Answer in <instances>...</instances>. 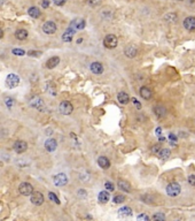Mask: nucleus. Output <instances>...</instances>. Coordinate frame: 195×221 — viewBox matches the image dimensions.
Returning <instances> with one entry per match:
<instances>
[{"label": "nucleus", "instance_id": "nucleus-1", "mask_svg": "<svg viewBox=\"0 0 195 221\" xmlns=\"http://www.w3.org/2000/svg\"><path fill=\"white\" fill-rule=\"evenodd\" d=\"M29 104L31 105L33 108L38 109V111H40V112H45V109H46L44 100L38 96H33L32 98L29 100Z\"/></svg>", "mask_w": 195, "mask_h": 221}, {"label": "nucleus", "instance_id": "nucleus-2", "mask_svg": "<svg viewBox=\"0 0 195 221\" xmlns=\"http://www.w3.org/2000/svg\"><path fill=\"white\" fill-rule=\"evenodd\" d=\"M117 44H118L117 37L115 36V35H113V33H109V35H107V36L103 38V45H105L106 48H109V50L115 48L117 46Z\"/></svg>", "mask_w": 195, "mask_h": 221}, {"label": "nucleus", "instance_id": "nucleus-3", "mask_svg": "<svg viewBox=\"0 0 195 221\" xmlns=\"http://www.w3.org/2000/svg\"><path fill=\"white\" fill-rule=\"evenodd\" d=\"M180 191H181V188H180L179 183H177V182H171L170 184H168L167 193L170 197H177L180 193Z\"/></svg>", "mask_w": 195, "mask_h": 221}, {"label": "nucleus", "instance_id": "nucleus-4", "mask_svg": "<svg viewBox=\"0 0 195 221\" xmlns=\"http://www.w3.org/2000/svg\"><path fill=\"white\" fill-rule=\"evenodd\" d=\"M19 83H20V77L17 76L16 74H9L8 76L6 77V86L7 88H16Z\"/></svg>", "mask_w": 195, "mask_h": 221}, {"label": "nucleus", "instance_id": "nucleus-5", "mask_svg": "<svg viewBox=\"0 0 195 221\" xmlns=\"http://www.w3.org/2000/svg\"><path fill=\"white\" fill-rule=\"evenodd\" d=\"M59 109H60V112H61L63 115H70L73 111V106L70 101L63 100L61 101V104L59 106Z\"/></svg>", "mask_w": 195, "mask_h": 221}, {"label": "nucleus", "instance_id": "nucleus-6", "mask_svg": "<svg viewBox=\"0 0 195 221\" xmlns=\"http://www.w3.org/2000/svg\"><path fill=\"white\" fill-rule=\"evenodd\" d=\"M19 191L23 196H31V193L33 192V187L29 182H23L19 187Z\"/></svg>", "mask_w": 195, "mask_h": 221}, {"label": "nucleus", "instance_id": "nucleus-7", "mask_svg": "<svg viewBox=\"0 0 195 221\" xmlns=\"http://www.w3.org/2000/svg\"><path fill=\"white\" fill-rule=\"evenodd\" d=\"M57 30L56 24L54 23L53 21H47L43 24V31L46 33V35H53L55 33Z\"/></svg>", "mask_w": 195, "mask_h": 221}, {"label": "nucleus", "instance_id": "nucleus-8", "mask_svg": "<svg viewBox=\"0 0 195 221\" xmlns=\"http://www.w3.org/2000/svg\"><path fill=\"white\" fill-rule=\"evenodd\" d=\"M27 149H28V143L24 141L19 139V141H16L14 144H13V150H14L17 154H21V153L25 152Z\"/></svg>", "mask_w": 195, "mask_h": 221}, {"label": "nucleus", "instance_id": "nucleus-9", "mask_svg": "<svg viewBox=\"0 0 195 221\" xmlns=\"http://www.w3.org/2000/svg\"><path fill=\"white\" fill-rule=\"evenodd\" d=\"M53 182L56 187H63L68 183V176L64 173H59L53 177Z\"/></svg>", "mask_w": 195, "mask_h": 221}, {"label": "nucleus", "instance_id": "nucleus-10", "mask_svg": "<svg viewBox=\"0 0 195 221\" xmlns=\"http://www.w3.org/2000/svg\"><path fill=\"white\" fill-rule=\"evenodd\" d=\"M85 25H86L85 20L78 17V19H75V20H73L70 22L69 28L73 29V30H83V29L85 28Z\"/></svg>", "mask_w": 195, "mask_h": 221}, {"label": "nucleus", "instance_id": "nucleus-11", "mask_svg": "<svg viewBox=\"0 0 195 221\" xmlns=\"http://www.w3.org/2000/svg\"><path fill=\"white\" fill-rule=\"evenodd\" d=\"M30 201H31V203H32L33 205L40 206L41 204L44 203V196H43V193H41V192H39V191H36V192L31 193Z\"/></svg>", "mask_w": 195, "mask_h": 221}, {"label": "nucleus", "instance_id": "nucleus-12", "mask_svg": "<svg viewBox=\"0 0 195 221\" xmlns=\"http://www.w3.org/2000/svg\"><path fill=\"white\" fill-rule=\"evenodd\" d=\"M89 69H91V72L95 74V75H101L105 68H103V66H102L101 62H99V61H94L92 64H89Z\"/></svg>", "mask_w": 195, "mask_h": 221}, {"label": "nucleus", "instance_id": "nucleus-13", "mask_svg": "<svg viewBox=\"0 0 195 221\" xmlns=\"http://www.w3.org/2000/svg\"><path fill=\"white\" fill-rule=\"evenodd\" d=\"M184 27L186 30H189V31L195 30V16H187L184 20Z\"/></svg>", "mask_w": 195, "mask_h": 221}, {"label": "nucleus", "instance_id": "nucleus-14", "mask_svg": "<svg viewBox=\"0 0 195 221\" xmlns=\"http://www.w3.org/2000/svg\"><path fill=\"white\" fill-rule=\"evenodd\" d=\"M124 54H125L126 58H130V59H133L134 56L138 54V48L135 47L134 45H127L124 50Z\"/></svg>", "mask_w": 195, "mask_h": 221}, {"label": "nucleus", "instance_id": "nucleus-15", "mask_svg": "<svg viewBox=\"0 0 195 221\" xmlns=\"http://www.w3.org/2000/svg\"><path fill=\"white\" fill-rule=\"evenodd\" d=\"M75 33H76V30H73V29L71 28H68L63 32V35H62V40L65 42V43H69V42H71V40L73 39Z\"/></svg>", "mask_w": 195, "mask_h": 221}, {"label": "nucleus", "instance_id": "nucleus-16", "mask_svg": "<svg viewBox=\"0 0 195 221\" xmlns=\"http://www.w3.org/2000/svg\"><path fill=\"white\" fill-rule=\"evenodd\" d=\"M56 148H57V143L54 138H48V139H46V142H45V149L47 150L48 152H53V151H55Z\"/></svg>", "mask_w": 195, "mask_h": 221}, {"label": "nucleus", "instance_id": "nucleus-17", "mask_svg": "<svg viewBox=\"0 0 195 221\" xmlns=\"http://www.w3.org/2000/svg\"><path fill=\"white\" fill-rule=\"evenodd\" d=\"M59 64H60V58H59L57 55L52 56V58H49L48 60L46 61V68L53 69V68H55Z\"/></svg>", "mask_w": 195, "mask_h": 221}, {"label": "nucleus", "instance_id": "nucleus-18", "mask_svg": "<svg viewBox=\"0 0 195 221\" xmlns=\"http://www.w3.org/2000/svg\"><path fill=\"white\" fill-rule=\"evenodd\" d=\"M131 215H132V210H131L130 207H127V206H124V207L118 210V217L119 218L127 219V218H130Z\"/></svg>", "mask_w": 195, "mask_h": 221}, {"label": "nucleus", "instance_id": "nucleus-19", "mask_svg": "<svg viewBox=\"0 0 195 221\" xmlns=\"http://www.w3.org/2000/svg\"><path fill=\"white\" fill-rule=\"evenodd\" d=\"M98 165L100 166L102 169H108L110 167V161L107 157L101 156V157L98 158Z\"/></svg>", "mask_w": 195, "mask_h": 221}, {"label": "nucleus", "instance_id": "nucleus-20", "mask_svg": "<svg viewBox=\"0 0 195 221\" xmlns=\"http://www.w3.org/2000/svg\"><path fill=\"white\" fill-rule=\"evenodd\" d=\"M117 100L119 104L126 105V104H129V101H130V96L126 92H123L122 91V92H119L117 95Z\"/></svg>", "mask_w": 195, "mask_h": 221}, {"label": "nucleus", "instance_id": "nucleus-21", "mask_svg": "<svg viewBox=\"0 0 195 221\" xmlns=\"http://www.w3.org/2000/svg\"><path fill=\"white\" fill-rule=\"evenodd\" d=\"M109 199H110L109 191H101V192L99 193V196H98V201H100L101 204H106V203H108Z\"/></svg>", "mask_w": 195, "mask_h": 221}, {"label": "nucleus", "instance_id": "nucleus-22", "mask_svg": "<svg viewBox=\"0 0 195 221\" xmlns=\"http://www.w3.org/2000/svg\"><path fill=\"white\" fill-rule=\"evenodd\" d=\"M117 184H118V188L121 190H123L124 192H130L131 191L130 183L127 181H125V180H119V181L117 182Z\"/></svg>", "mask_w": 195, "mask_h": 221}, {"label": "nucleus", "instance_id": "nucleus-23", "mask_svg": "<svg viewBox=\"0 0 195 221\" xmlns=\"http://www.w3.org/2000/svg\"><path fill=\"white\" fill-rule=\"evenodd\" d=\"M151 95H153V93H151V89H148L147 86H141V88H140V96H141L143 99H146V100L151 99Z\"/></svg>", "mask_w": 195, "mask_h": 221}, {"label": "nucleus", "instance_id": "nucleus-24", "mask_svg": "<svg viewBox=\"0 0 195 221\" xmlns=\"http://www.w3.org/2000/svg\"><path fill=\"white\" fill-rule=\"evenodd\" d=\"M28 14H29V16H31L32 19H38V17L41 15V12L38 7L32 6V7H30L28 9Z\"/></svg>", "mask_w": 195, "mask_h": 221}, {"label": "nucleus", "instance_id": "nucleus-25", "mask_svg": "<svg viewBox=\"0 0 195 221\" xmlns=\"http://www.w3.org/2000/svg\"><path fill=\"white\" fill-rule=\"evenodd\" d=\"M15 38L19 40H25L28 38V31L24 29H17L15 31Z\"/></svg>", "mask_w": 195, "mask_h": 221}, {"label": "nucleus", "instance_id": "nucleus-26", "mask_svg": "<svg viewBox=\"0 0 195 221\" xmlns=\"http://www.w3.org/2000/svg\"><path fill=\"white\" fill-rule=\"evenodd\" d=\"M154 113H155V115H156V117L161 119V117H165V114H167V109L164 108V107H162V106H155Z\"/></svg>", "mask_w": 195, "mask_h": 221}, {"label": "nucleus", "instance_id": "nucleus-27", "mask_svg": "<svg viewBox=\"0 0 195 221\" xmlns=\"http://www.w3.org/2000/svg\"><path fill=\"white\" fill-rule=\"evenodd\" d=\"M157 156H159L160 159H168V158L171 156V151L169 149H161L160 150V152L157 153Z\"/></svg>", "mask_w": 195, "mask_h": 221}, {"label": "nucleus", "instance_id": "nucleus-28", "mask_svg": "<svg viewBox=\"0 0 195 221\" xmlns=\"http://www.w3.org/2000/svg\"><path fill=\"white\" fill-rule=\"evenodd\" d=\"M164 20L169 22V23H173L177 21V14L176 13H168L167 15L164 16Z\"/></svg>", "mask_w": 195, "mask_h": 221}, {"label": "nucleus", "instance_id": "nucleus-29", "mask_svg": "<svg viewBox=\"0 0 195 221\" xmlns=\"http://www.w3.org/2000/svg\"><path fill=\"white\" fill-rule=\"evenodd\" d=\"M165 214L162 212H157L153 215V221H165Z\"/></svg>", "mask_w": 195, "mask_h": 221}, {"label": "nucleus", "instance_id": "nucleus-30", "mask_svg": "<svg viewBox=\"0 0 195 221\" xmlns=\"http://www.w3.org/2000/svg\"><path fill=\"white\" fill-rule=\"evenodd\" d=\"M48 198H49V199H51L52 201H53V203L57 204V205H60V204H61V203H60V199L57 198V196H56V195H55L54 192H52V191H51V192H48Z\"/></svg>", "mask_w": 195, "mask_h": 221}, {"label": "nucleus", "instance_id": "nucleus-31", "mask_svg": "<svg viewBox=\"0 0 195 221\" xmlns=\"http://www.w3.org/2000/svg\"><path fill=\"white\" fill-rule=\"evenodd\" d=\"M46 88H47V91H48V92L51 93L52 96H56V89L54 88V85H53V83H52V82H49Z\"/></svg>", "mask_w": 195, "mask_h": 221}, {"label": "nucleus", "instance_id": "nucleus-32", "mask_svg": "<svg viewBox=\"0 0 195 221\" xmlns=\"http://www.w3.org/2000/svg\"><path fill=\"white\" fill-rule=\"evenodd\" d=\"M113 201H114L115 204H121V203H124V201H125V196H123V195H117V196H115Z\"/></svg>", "mask_w": 195, "mask_h": 221}, {"label": "nucleus", "instance_id": "nucleus-33", "mask_svg": "<svg viewBox=\"0 0 195 221\" xmlns=\"http://www.w3.org/2000/svg\"><path fill=\"white\" fill-rule=\"evenodd\" d=\"M86 4L91 7H97L101 4V0H86Z\"/></svg>", "mask_w": 195, "mask_h": 221}, {"label": "nucleus", "instance_id": "nucleus-34", "mask_svg": "<svg viewBox=\"0 0 195 221\" xmlns=\"http://www.w3.org/2000/svg\"><path fill=\"white\" fill-rule=\"evenodd\" d=\"M12 53L14 55H17V56H23L25 54V52L23 50H21V48H14L12 51Z\"/></svg>", "mask_w": 195, "mask_h": 221}, {"label": "nucleus", "instance_id": "nucleus-35", "mask_svg": "<svg viewBox=\"0 0 195 221\" xmlns=\"http://www.w3.org/2000/svg\"><path fill=\"white\" fill-rule=\"evenodd\" d=\"M137 221H151V219H149V217H148L147 214L141 213V214H139V215H138V218H137Z\"/></svg>", "mask_w": 195, "mask_h": 221}, {"label": "nucleus", "instance_id": "nucleus-36", "mask_svg": "<svg viewBox=\"0 0 195 221\" xmlns=\"http://www.w3.org/2000/svg\"><path fill=\"white\" fill-rule=\"evenodd\" d=\"M162 149V148H161V145L160 144H155V145H153V146H151V153H153V154H157V153L160 152V150Z\"/></svg>", "mask_w": 195, "mask_h": 221}, {"label": "nucleus", "instance_id": "nucleus-37", "mask_svg": "<svg viewBox=\"0 0 195 221\" xmlns=\"http://www.w3.org/2000/svg\"><path fill=\"white\" fill-rule=\"evenodd\" d=\"M141 199H142L143 201H145L146 204H151V203L154 201V199H153V198H151V196H149V195H145V196H142Z\"/></svg>", "mask_w": 195, "mask_h": 221}, {"label": "nucleus", "instance_id": "nucleus-38", "mask_svg": "<svg viewBox=\"0 0 195 221\" xmlns=\"http://www.w3.org/2000/svg\"><path fill=\"white\" fill-rule=\"evenodd\" d=\"M105 187H106L107 191H114V189H115V185L113 184L111 182H106Z\"/></svg>", "mask_w": 195, "mask_h": 221}, {"label": "nucleus", "instance_id": "nucleus-39", "mask_svg": "<svg viewBox=\"0 0 195 221\" xmlns=\"http://www.w3.org/2000/svg\"><path fill=\"white\" fill-rule=\"evenodd\" d=\"M5 100H6V105H7V107H8V108H12L13 104H14V99H13V98H9V97H7Z\"/></svg>", "mask_w": 195, "mask_h": 221}, {"label": "nucleus", "instance_id": "nucleus-40", "mask_svg": "<svg viewBox=\"0 0 195 221\" xmlns=\"http://www.w3.org/2000/svg\"><path fill=\"white\" fill-rule=\"evenodd\" d=\"M86 196H87V195H86V190H84V189L78 190V197L79 198L83 199V198H86Z\"/></svg>", "mask_w": 195, "mask_h": 221}, {"label": "nucleus", "instance_id": "nucleus-41", "mask_svg": "<svg viewBox=\"0 0 195 221\" xmlns=\"http://www.w3.org/2000/svg\"><path fill=\"white\" fill-rule=\"evenodd\" d=\"M28 54L29 55H31V56H40L41 52L40 51H29Z\"/></svg>", "mask_w": 195, "mask_h": 221}, {"label": "nucleus", "instance_id": "nucleus-42", "mask_svg": "<svg viewBox=\"0 0 195 221\" xmlns=\"http://www.w3.org/2000/svg\"><path fill=\"white\" fill-rule=\"evenodd\" d=\"M187 181H188V183L191 185H194L195 187V175H189L188 179H187Z\"/></svg>", "mask_w": 195, "mask_h": 221}, {"label": "nucleus", "instance_id": "nucleus-43", "mask_svg": "<svg viewBox=\"0 0 195 221\" xmlns=\"http://www.w3.org/2000/svg\"><path fill=\"white\" fill-rule=\"evenodd\" d=\"M53 2L56 6H63V5L67 2V0H53Z\"/></svg>", "mask_w": 195, "mask_h": 221}, {"label": "nucleus", "instance_id": "nucleus-44", "mask_svg": "<svg viewBox=\"0 0 195 221\" xmlns=\"http://www.w3.org/2000/svg\"><path fill=\"white\" fill-rule=\"evenodd\" d=\"M41 7L48 8L49 7V0H41Z\"/></svg>", "mask_w": 195, "mask_h": 221}, {"label": "nucleus", "instance_id": "nucleus-45", "mask_svg": "<svg viewBox=\"0 0 195 221\" xmlns=\"http://www.w3.org/2000/svg\"><path fill=\"white\" fill-rule=\"evenodd\" d=\"M132 103H133V104L135 105V107H137V108H138V109L141 108V104H140V103H139V101L137 100L135 98H132Z\"/></svg>", "mask_w": 195, "mask_h": 221}, {"label": "nucleus", "instance_id": "nucleus-46", "mask_svg": "<svg viewBox=\"0 0 195 221\" xmlns=\"http://www.w3.org/2000/svg\"><path fill=\"white\" fill-rule=\"evenodd\" d=\"M83 221H94V220H93V218H92V217H89V215H86V217L83 219Z\"/></svg>", "mask_w": 195, "mask_h": 221}, {"label": "nucleus", "instance_id": "nucleus-47", "mask_svg": "<svg viewBox=\"0 0 195 221\" xmlns=\"http://www.w3.org/2000/svg\"><path fill=\"white\" fill-rule=\"evenodd\" d=\"M169 138H170V141H177V137L173 135V134H170V136H169Z\"/></svg>", "mask_w": 195, "mask_h": 221}, {"label": "nucleus", "instance_id": "nucleus-48", "mask_svg": "<svg viewBox=\"0 0 195 221\" xmlns=\"http://www.w3.org/2000/svg\"><path fill=\"white\" fill-rule=\"evenodd\" d=\"M161 134H162V128H156V135H159V136H161Z\"/></svg>", "mask_w": 195, "mask_h": 221}, {"label": "nucleus", "instance_id": "nucleus-49", "mask_svg": "<svg viewBox=\"0 0 195 221\" xmlns=\"http://www.w3.org/2000/svg\"><path fill=\"white\" fill-rule=\"evenodd\" d=\"M2 37H4V31H2V29L0 28V39H1Z\"/></svg>", "mask_w": 195, "mask_h": 221}, {"label": "nucleus", "instance_id": "nucleus-50", "mask_svg": "<svg viewBox=\"0 0 195 221\" xmlns=\"http://www.w3.org/2000/svg\"><path fill=\"white\" fill-rule=\"evenodd\" d=\"M176 1H180V0H176Z\"/></svg>", "mask_w": 195, "mask_h": 221}]
</instances>
